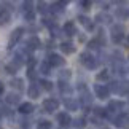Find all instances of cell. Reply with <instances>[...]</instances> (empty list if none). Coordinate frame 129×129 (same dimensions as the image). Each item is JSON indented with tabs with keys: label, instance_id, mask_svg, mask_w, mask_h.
Wrapping results in <instances>:
<instances>
[{
	"label": "cell",
	"instance_id": "obj_22",
	"mask_svg": "<svg viewBox=\"0 0 129 129\" xmlns=\"http://www.w3.org/2000/svg\"><path fill=\"white\" fill-rule=\"evenodd\" d=\"M8 22H10V13L5 11V10H2V11H0V27L7 26Z\"/></svg>",
	"mask_w": 129,
	"mask_h": 129
},
{
	"label": "cell",
	"instance_id": "obj_38",
	"mask_svg": "<svg viewBox=\"0 0 129 129\" xmlns=\"http://www.w3.org/2000/svg\"><path fill=\"white\" fill-rule=\"evenodd\" d=\"M127 43H129V37H127Z\"/></svg>",
	"mask_w": 129,
	"mask_h": 129
},
{
	"label": "cell",
	"instance_id": "obj_29",
	"mask_svg": "<svg viewBox=\"0 0 129 129\" xmlns=\"http://www.w3.org/2000/svg\"><path fill=\"white\" fill-rule=\"evenodd\" d=\"M37 11H38V13H42V14H46V13H49L48 3H45V2H38V3H37Z\"/></svg>",
	"mask_w": 129,
	"mask_h": 129
},
{
	"label": "cell",
	"instance_id": "obj_10",
	"mask_svg": "<svg viewBox=\"0 0 129 129\" xmlns=\"http://www.w3.org/2000/svg\"><path fill=\"white\" fill-rule=\"evenodd\" d=\"M123 108H124V102L123 101H110L108 102V107H107V112L115 113V112H121Z\"/></svg>",
	"mask_w": 129,
	"mask_h": 129
},
{
	"label": "cell",
	"instance_id": "obj_1",
	"mask_svg": "<svg viewBox=\"0 0 129 129\" xmlns=\"http://www.w3.org/2000/svg\"><path fill=\"white\" fill-rule=\"evenodd\" d=\"M80 62H81L86 69H89V70H94V69L97 67V59L94 57L89 51L81 53V56H80Z\"/></svg>",
	"mask_w": 129,
	"mask_h": 129
},
{
	"label": "cell",
	"instance_id": "obj_37",
	"mask_svg": "<svg viewBox=\"0 0 129 129\" xmlns=\"http://www.w3.org/2000/svg\"><path fill=\"white\" fill-rule=\"evenodd\" d=\"M3 89H5V86H3V83H2V81H0V94H2V92H3Z\"/></svg>",
	"mask_w": 129,
	"mask_h": 129
},
{
	"label": "cell",
	"instance_id": "obj_3",
	"mask_svg": "<svg viewBox=\"0 0 129 129\" xmlns=\"http://www.w3.org/2000/svg\"><path fill=\"white\" fill-rule=\"evenodd\" d=\"M124 40V27L120 24H113L112 26V42L113 43H121Z\"/></svg>",
	"mask_w": 129,
	"mask_h": 129
},
{
	"label": "cell",
	"instance_id": "obj_19",
	"mask_svg": "<svg viewBox=\"0 0 129 129\" xmlns=\"http://www.w3.org/2000/svg\"><path fill=\"white\" fill-rule=\"evenodd\" d=\"M64 105H66V108H67V110H70V112L78 110V102H77V101H73L72 97L66 99V101H64Z\"/></svg>",
	"mask_w": 129,
	"mask_h": 129
},
{
	"label": "cell",
	"instance_id": "obj_6",
	"mask_svg": "<svg viewBox=\"0 0 129 129\" xmlns=\"http://www.w3.org/2000/svg\"><path fill=\"white\" fill-rule=\"evenodd\" d=\"M94 92L99 99H107L110 96V91H108V86L105 85H94Z\"/></svg>",
	"mask_w": 129,
	"mask_h": 129
},
{
	"label": "cell",
	"instance_id": "obj_7",
	"mask_svg": "<svg viewBox=\"0 0 129 129\" xmlns=\"http://www.w3.org/2000/svg\"><path fill=\"white\" fill-rule=\"evenodd\" d=\"M56 120H57V123H59L62 127H67V126L72 124V118H70V115H69V113H66V112L57 113V115H56Z\"/></svg>",
	"mask_w": 129,
	"mask_h": 129
},
{
	"label": "cell",
	"instance_id": "obj_28",
	"mask_svg": "<svg viewBox=\"0 0 129 129\" xmlns=\"http://www.w3.org/2000/svg\"><path fill=\"white\" fill-rule=\"evenodd\" d=\"M38 85H40V88L45 89V91H53V83L49 80H40Z\"/></svg>",
	"mask_w": 129,
	"mask_h": 129
},
{
	"label": "cell",
	"instance_id": "obj_35",
	"mask_svg": "<svg viewBox=\"0 0 129 129\" xmlns=\"http://www.w3.org/2000/svg\"><path fill=\"white\" fill-rule=\"evenodd\" d=\"M22 7H24V10H26V11H30L32 7H34V3H32V2H22Z\"/></svg>",
	"mask_w": 129,
	"mask_h": 129
},
{
	"label": "cell",
	"instance_id": "obj_34",
	"mask_svg": "<svg viewBox=\"0 0 129 129\" xmlns=\"http://www.w3.org/2000/svg\"><path fill=\"white\" fill-rule=\"evenodd\" d=\"M99 46H101V45H99V42L96 40V38L88 43V48H89V49H99Z\"/></svg>",
	"mask_w": 129,
	"mask_h": 129
},
{
	"label": "cell",
	"instance_id": "obj_27",
	"mask_svg": "<svg viewBox=\"0 0 129 129\" xmlns=\"http://www.w3.org/2000/svg\"><path fill=\"white\" fill-rule=\"evenodd\" d=\"M40 73H43V75H49L51 73V66L48 64V61L40 64Z\"/></svg>",
	"mask_w": 129,
	"mask_h": 129
},
{
	"label": "cell",
	"instance_id": "obj_15",
	"mask_svg": "<svg viewBox=\"0 0 129 129\" xmlns=\"http://www.w3.org/2000/svg\"><path fill=\"white\" fill-rule=\"evenodd\" d=\"M10 86H11L13 89H16L18 94H21L24 91V80L22 78H13V80L10 81Z\"/></svg>",
	"mask_w": 129,
	"mask_h": 129
},
{
	"label": "cell",
	"instance_id": "obj_8",
	"mask_svg": "<svg viewBox=\"0 0 129 129\" xmlns=\"http://www.w3.org/2000/svg\"><path fill=\"white\" fill-rule=\"evenodd\" d=\"M27 94H29V97H30V99H38V97H40V94H42L40 85H37V81L35 83H30V86H29V89H27Z\"/></svg>",
	"mask_w": 129,
	"mask_h": 129
},
{
	"label": "cell",
	"instance_id": "obj_12",
	"mask_svg": "<svg viewBox=\"0 0 129 129\" xmlns=\"http://www.w3.org/2000/svg\"><path fill=\"white\" fill-rule=\"evenodd\" d=\"M62 34H66V35H69V37L75 35V34H77L75 22H73V21H67L66 24H64V27H62Z\"/></svg>",
	"mask_w": 129,
	"mask_h": 129
},
{
	"label": "cell",
	"instance_id": "obj_33",
	"mask_svg": "<svg viewBox=\"0 0 129 129\" xmlns=\"http://www.w3.org/2000/svg\"><path fill=\"white\" fill-rule=\"evenodd\" d=\"M5 70H7L8 73H11V75H13V73H16V72H18V67L14 66V64L10 62V64H7V66H5Z\"/></svg>",
	"mask_w": 129,
	"mask_h": 129
},
{
	"label": "cell",
	"instance_id": "obj_26",
	"mask_svg": "<svg viewBox=\"0 0 129 129\" xmlns=\"http://www.w3.org/2000/svg\"><path fill=\"white\" fill-rule=\"evenodd\" d=\"M116 18L118 19H127L129 18V10L127 8H118L116 10Z\"/></svg>",
	"mask_w": 129,
	"mask_h": 129
},
{
	"label": "cell",
	"instance_id": "obj_25",
	"mask_svg": "<svg viewBox=\"0 0 129 129\" xmlns=\"http://www.w3.org/2000/svg\"><path fill=\"white\" fill-rule=\"evenodd\" d=\"M53 127V123L49 120H40L37 123V129H51Z\"/></svg>",
	"mask_w": 129,
	"mask_h": 129
},
{
	"label": "cell",
	"instance_id": "obj_36",
	"mask_svg": "<svg viewBox=\"0 0 129 129\" xmlns=\"http://www.w3.org/2000/svg\"><path fill=\"white\" fill-rule=\"evenodd\" d=\"M91 5H92L91 2H81V7L85 8V10H89V7H91Z\"/></svg>",
	"mask_w": 129,
	"mask_h": 129
},
{
	"label": "cell",
	"instance_id": "obj_31",
	"mask_svg": "<svg viewBox=\"0 0 129 129\" xmlns=\"http://www.w3.org/2000/svg\"><path fill=\"white\" fill-rule=\"evenodd\" d=\"M27 78L32 83L37 81V70H35V69H27Z\"/></svg>",
	"mask_w": 129,
	"mask_h": 129
},
{
	"label": "cell",
	"instance_id": "obj_2",
	"mask_svg": "<svg viewBox=\"0 0 129 129\" xmlns=\"http://www.w3.org/2000/svg\"><path fill=\"white\" fill-rule=\"evenodd\" d=\"M42 108H43L45 113H56V110L59 108V101L54 99V97H48V99L43 101Z\"/></svg>",
	"mask_w": 129,
	"mask_h": 129
},
{
	"label": "cell",
	"instance_id": "obj_39",
	"mask_svg": "<svg viewBox=\"0 0 129 129\" xmlns=\"http://www.w3.org/2000/svg\"><path fill=\"white\" fill-rule=\"evenodd\" d=\"M0 129H2V127H0Z\"/></svg>",
	"mask_w": 129,
	"mask_h": 129
},
{
	"label": "cell",
	"instance_id": "obj_14",
	"mask_svg": "<svg viewBox=\"0 0 129 129\" xmlns=\"http://www.w3.org/2000/svg\"><path fill=\"white\" fill-rule=\"evenodd\" d=\"M59 48H61V51L64 54H73L75 53V45H73L72 42H62L61 45H59Z\"/></svg>",
	"mask_w": 129,
	"mask_h": 129
},
{
	"label": "cell",
	"instance_id": "obj_24",
	"mask_svg": "<svg viewBox=\"0 0 129 129\" xmlns=\"http://www.w3.org/2000/svg\"><path fill=\"white\" fill-rule=\"evenodd\" d=\"M72 126L77 129H83L86 126V120L85 118H75V120H72Z\"/></svg>",
	"mask_w": 129,
	"mask_h": 129
},
{
	"label": "cell",
	"instance_id": "obj_30",
	"mask_svg": "<svg viewBox=\"0 0 129 129\" xmlns=\"http://www.w3.org/2000/svg\"><path fill=\"white\" fill-rule=\"evenodd\" d=\"M70 77H72L70 70H61V72H59V81H69Z\"/></svg>",
	"mask_w": 129,
	"mask_h": 129
},
{
	"label": "cell",
	"instance_id": "obj_21",
	"mask_svg": "<svg viewBox=\"0 0 129 129\" xmlns=\"http://www.w3.org/2000/svg\"><path fill=\"white\" fill-rule=\"evenodd\" d=\"M66 2H57V3H53L51 5V8H49V11H53V13H62L64 11V7H66Z\"/></svg>",
	"mask_w": 129,
	"mask_h": 129
},
{
	"label": "cell",
	"instance_id": "obj_18",
	"mask_svg": "<svg viewBox=\"0 0 129 129\" xmlns=\"http://www.w3.org/2000/svg\"><path fill=\"white\" fill-rule=\"evenodd\" d=\"M94 21L96 22H101V24H110L112 22V18L108 16L107 13H99V14H96V18H94Z\"/></svg>",
	"mask_w": 129,
	"mask_h": 129
},
{
	"label": "cell",
	"instance_id": "obj_4",
	"mask_svg": "<svg viewBox=\"0 0 129 129\" xmlns=\"http://www.w3.org/2000/svg\"><path fill=\"white\" fill-rule=\"evenodd\" d=\"M22 34H24V27H18L10 34V40H8V48L10 49L18 45V42L21 40V37H22Z\"/></svg>",
	"mask_w": 129,
	"mask_h": 129
},
{
	"label": "cell",
	"instance_id": "obj_32",
	"mask_svg": "<svg viewBox=\"0 0 129 129\" xmlns=\"http://www.w3.org/2000/svg\"><path fill=\"white\" fill-rule=\"evenodd\" d=\"M24 19H26L27 22H34V21H35V11H34V10L26 11V13H24Z\"/></svg>",
	"mask_w": 129,
	"mask_h": 129
},
{
	"label": "cell",
	"instance_id": "obj_20",
	"mask_svg": "<svg viewBox=\"0 0 129 129\" xmlns=\"http://www.w3.org/2000/svg\"><path fill=\"white\" fill-rule=\"evenodd\" d=\"M59 91H61V94H64V96H70V92H72V88L69 86V83L67 81H59Z\"/></svg>",
	"mask_w": 129,
	"mask_h": 129
},
{
	"label": "cell",
	"instance_id": "obj_17",
	"mask_svg": "<svg viewBox=\"0 0 129 129\" xmlns=\"http://www.w3.org/2000/svg\"><path fill=\"white\" fill-rule=\"evenodd\" d=\"M24 62H26V59H24V54H22V53H16V54L13 56L11 64H14V66H16L18 69H19V67H22V66H24Z\"/></svg>",
	"mask_w": 129,
	"mask_h": 129
},
{
	"label": "cell",
	"instance_id": "obj_23",
	"mask_svg": "<svg viewBox=\"0 0 129 129\" xmlns=\"http://www.w3.org/2000/svg\"><path fill=\"white\" fill-rule=\"evenodd\" d=\"M108 78H110V72H108L107 69H104V70H101V72L97 73L96 80H97V81H107Z\"/></svg>",
	"mask_w": 129,
	"mask_h": 129
},
{
	"label": "cell",
	"instance_id": "obj_13",
	"mask_svg": "<svg viewBox=\"0 0 129 129\" xmlns=\"http://www.w3.org/2000/svg\"><path fill=\"white\" fill-rule=\"evenodd\" d=\"M77 19L86 27V30H89V32L94 30V21H91V19H89L88 16H85V14H78V18H77Z\"/></svg>",
	"mask_w": 129,
	"mask_h": 129
},
{
	"label": "cell",
	"instance_id": "obj_9",
	"mask_svg": "<svg viewBox=\"0 0 129 129\" xmlns=\"http://www.w3.org/2000/svg\"><path fill=\"white\" fill-rule=\"evenodd\" d=\"M5 102L8 104V105H18L21 104V96H19L18 92H8L7 96H5Z\"/></svg>",
	"mask_w": 129,
	"mask_h": 129
},
{
	"label": "cell",
	"instance_id": "obj_11",
	"mask_svg": "<svg viewBox=\"0 0 129 129\" xmlns=\"http://www.w3.org/2000/svg\"><path fill=\"white\" fill-rule=\"evenodd\" d=\"M34 104L30 102H21L19 104V107H18V112L21 113V115H30V113L34 112Z\"/></svg>",
	"mask_w": 129,
	"mask_h": 129
},
{
	"label": "cell",
	"instance_id": "obj_5",
	"mask_svg": "<svg viewBox=\"0 0 129 129\" xmlns=\"http://www.w3.org/2000/svg\"><path fill=\"white\" fill-rule=\"evenodd\" d=\"M48 64H49L51 67H64V64H66V59H64L61 54L49 53V54H48Z\"/></svg>",
	"mask_w": 129,
	"mask_h": 129
},
{
	"label": "cell",
	"instance_id": "obj_16",
	"mask_svg": "<svg viewBox=\"0 0 129 129\" xmlns=\"http://www.w3.org/2000/svg\"><path fill=\"white\" fill-rule=\"evenodd\" d=\"M40 40H38L37 37H32L30 40H27L26 43V51H34V49H37V48H40Z\"/></svg>",
	"mask_w": 129,
	"mask_h": 129
}]
</instances>
